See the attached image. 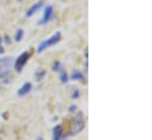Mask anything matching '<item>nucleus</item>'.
I'll return each mask as SVG.
<instances>
[{"mask_svg":"<svg viewBox=\"0 0 152 140\" xmlns=\"http://www.w3.org/2000/svg\"><path fill=\"white\" fill-rule=\"evenodd\" d=\"M72 98H73V99H78V98H79V90H78V88H75V90L72 91Z\"/></svg>","mask_w":152,"mask_h":140,"instance_id":"13","label":"nucleus"},{"mask_svg":"<svg viewBox=\"0 0 152 140\" xmlns=\"http://www.w3.org/2000/svg\"><path fill=\"white\" fill-rule=\"evenodd\" d=\"M44 74H45V71L40 70L38 73H36V77H38V79H41L44 77Z\"/></svg>","mask_w":152,"mask_h":140,"instance_id":"14","label":"nucleus"},{"mask_svg":"<svg viewBox=\"0 0 152 140\" xmlns=\"http://www.w3.org/2000/svg\"><path fill=\"white\" fill-rule=\"evenodd\" d=\"M37 140H42V138H41V137H39V138H37Z\"/></svg>","mask_w":152,"mask_h":140,"instance_id":"18","label":"nucleus"},{"mask_svg":"<svg viewBox=\"0 0 152 140\" xmlns=\"http://www.w3.org/2000/svg\"><path fill=\"white\" fill-rule=\"evenodd\" d=\"M5 42L6 44H11V38L8 35H5Z\"/></svg>","mask_w":152,"mask_h":140,"instance_id":"17","label":"nucleus"},{"mask_svg":"<svg viewBox=\"0 0 152 140\" xmlns=\"http://www.w3.org/2000/svg\"><path fill=\"white\" fill-rule=\"evenodd\" d=\"M63 64L60 61H54L52 65V70L53 71H63Z\"/></svg>","mask_w":152,"mask_h":140,"instance_id":"11","label":"nucleus"},{"mask_svg":"<svg viewBox=\"0 0 152 140\" xmlns=\"http://www.w3.org/2000/svg\"><path fill=\"white\" fill-rule=\"evenodd\" d=\"M67 80H69V75H67V73L65 72V71H60V81L61 82H67Z\"/></svg>","mask_w":152,"mask_h":140,"instance_id":"12","label":"nucleus"},{"mask_svg":"<svg viewBox=\"0 0 152 140\" xmlns=\"http://www.w3.org/2000/svg\"><path fill=\"white\" fill-rule=\"evenodd\" d=\"M31 90H32V84H31V82H25V84L18 90V96L24 97V96H26L27 93H30Z\"/></svg>","mask_w":152,"mask_h":140,"instance_id":"7","label":"nucleus"},{"mask_svg":"<svg viewBox=\"0 0 152 140\" xmlns=\"http://www.w3.org/2000/svg\"><path fill=\"white\" fill-rule=\"evenodd\" d=\"M60 40H61V32L58 31V32H56L53 35H51L50 38H47L46 40H44L42 42H40L37 52H38V53H42L45 50H47V48L51 47V46H54V45L58 44Z\"/></svg>","mask_w":152,"mask_h":140,"instance_id":"2","label":"nucleus"},{"mask_svg":"<svg viewBox=\"0 0 152 140\" xmlns=\"http://www.w3.org/2000/svg\"><path fill=\"white\" fill-rule=\"evenodd\" d=\"M42 6H44V1H42V0H39L38 2H36L34 5H32V6L27 9V12H26V17H27V18H30V17L34 15V14L38 12Z\"/></svg>","mask_w":152,"mask_h":140,"instance_id":"6","label":"nucleus"},{"mask_svg":"<svg viewBox=\"0 0 152 140\" xmlns=\"http://www.w3.org/2000/svg\"><path fill=\"white\" fill-rule=\"evenodd\" d=\"M5 53V48H4V46H2V39H1V36H0V54H4Z\"/></svg>","mask_w":152,"mask_h":140,"instance_id":"15","label":"nucleus"},{"mask_svg":"<svg viewBox=\"0 0 152 140\" xmlns=\"http://www.w3.org/2000/svg\"><path fill=\"white\" fill-rule=\"evenodd\" d=\"M77 111V106L76 105H72L71 107H70V112L71 113H73V112H76Z\"/></svg>","mask_w":152,"mask_h":140,"instance_id":"16","label":"nucleus"},{"mask_svg":"<svg viewBox=\"0 0 152 140\" xmlns=\"http://www.w3.org/2000/svg\"><path fill=\"white\" fill-rule=\"evenodd\" d=\"M84 128H85V120H84L83 112H78L72 119V122L70 126V134L76 136L78 133H80Z\"/></svg>","mask_w":152,"mask_h":140,"instance_id":"1","label":"nucleus"},{"mask_svg":"<svg viewBox=\"0 0 152 140\" xmlns=\"http://www.w3.org/2000/svg\"><path fill=\"white\" fill-rule=\"evenodd\" d=\"M18 1H23V0H18Z\"/></svg>","mask_w":152,"mask_h":140,"instance_id":"19","label":"nucleus"},{"mask_svg":"<svg viewBox=\"0 0 152 140\" xmlns=\"http://www.w3.org/2000/svg\"><path fill=\"white\" fill-rule=\"evenodd\" d=\"M63 137V127L60 125H57L53 128V138L52 140H60Z\"/></svg>","mask_w":152,"mask_h":140,"instance_id":"8","label":"nucleus"},{"mask_svg":"<svg viewBox=\"0 0 152 140\" xmlns=\"http://www.w3.org/2000/svg\"><path fill=\"white\" fill-rule=\"evenodd\" d=\"M30 57H31V53H30V52H23V53L15 59V61H14V69H15V71H17L18 73H20V72L23 71L24 66L27 64Z\"/></svg>","mask_w":152,"mask_h":140,"instance_id":"4","label":"nucleus"},{"mask_svg":"<svg viewBox=\"0 0 152 140\" xmlns=\"http://www.w3.org/2000/svg\"><path fill=\"white\" fill-rule=\"evenodd\" d=\"M23 38H24V30L19 28V30L15 32V35H14V40H15L17 42H19V41H21V40H23Z\"/></svg>","mask_w":152,"mask_h":140,"instance_id":"10","label":"nucleus"},{"mask_svg":"<svg viewBox=\"0 0 152 140\" xmlns=\"http://www.w3.org/2000/svg\"><path fill=\"white\" fill-rule=\"evenodd\" d=\"M53 14H54V12H53V7L51 6V5H47L46 7H45V9H44V14H42V18L40 19V21H39L38 24L40 26H44V25H46L52 18H53Z\"/></svg>","mask_w":152,"mask_h":140,"instance_id":"5","label":"nucleus"},{"mask_svg":"<svg viewBox=\"0 0 152 140\" xmlns=\"http://www.w3.org/2000/svg\"><path fill=\"white\" fill-rule=\"evenodd\" d=\"M12 65H13L12 58H1L0 59V79H4L10 74Z\"/></svg>","mask_w":152,"mask_h":140,"instance_id":"3","label":"nucleus"},{"mask_svg":"<svg viewBox=\"0 0 152 140\" xmlns=\"http://www.w3.org/2000/svg\"><path fill=\"white\" fill-rule=\"evenodd\" d=\"M71 79L73 80H77V81H80V82H85V77L84 74L78 70H75L72 72V75H71Z\"/></svg>","mask_w":152,"mask_h":140,"instance_id":"9","label":"nucleus"}]
</instances>
